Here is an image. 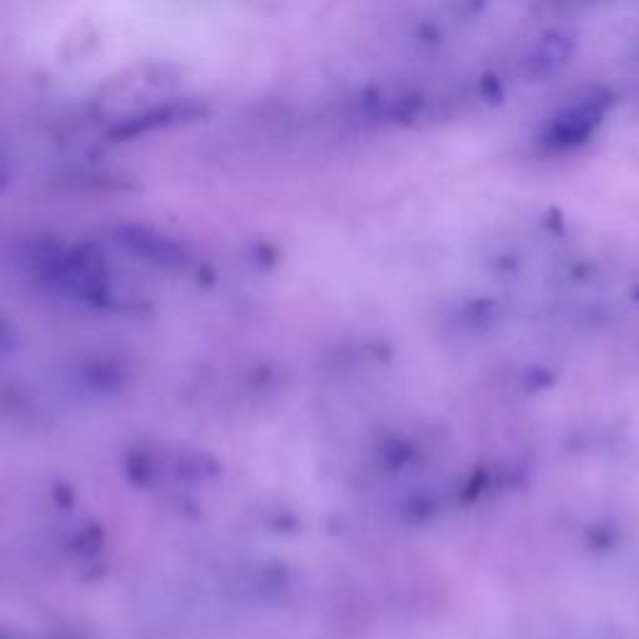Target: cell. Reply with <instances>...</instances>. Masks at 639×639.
I'll use <instances>...</instances> for the list:
<instances>
[{
    "label": "cell",
    "instance_id": "1",
    "mask_svg": "<svg viewBox=\"0 0 639 639\" xmlns=\"http://www.w3.org/2000/svg\"><path fill=\"white\" fill-rule=\"evenodd\" d=\"M607 105H610V98H595L592 95V98H585L580 103L565 108L547 125L545 145H550L555 150H567L587 143L592 138V133L602 125Z\"/></svg>",
    "mask_w": 639,
    "mask_h": 639
},
{
    "label": "cell",
    "instance_id": "2",
    "mask_svg": "<svg viewBox=\"0 0 639 639\" xmlns=\"http://www.w3.org/2000/svg\"><path fill=\"white\" fill-rule=\"evenodd\" d=\"M572 38L565 33H547L527 58V73L532 78H545L570 60Z\"/></svg>",
    "mask_w": 639,
    "mask_h": 639
}]
</instances>
